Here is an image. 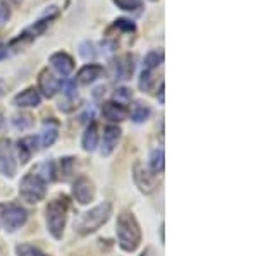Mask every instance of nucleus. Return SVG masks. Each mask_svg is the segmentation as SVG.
Masks as SVG:
<instances>
[{"label": "nucleus", "mask_w": 258, "mask_h": 256, "mask_svg": "<svg viewBox=\"0 0 258 256\" xmlns=\"http://www.w3.org/2000/svg\"><path fill=\"white\" fill-rule=\"evenodd\" d=\"M110 213H112V205L109 201H103L102 205L95 206L90 212L81 213V215L74 220V229H76L81 236L95 232V230H98L100 227L109 220Z\"/></svg>", "instance_id": "1"}, {"label": "nucleus", "mask_w": 258, "mask_h": 256, "mask_svg": "<svg viewBox=\"0 0 258 256\" xmlns=\"http://www.w3.org/2000/svg\"><path fill=\"white\" fill-rule=\"evenodd\" d=\"M16 251H18V256H47L43 251H40L38 247L31 244H19L16 247Z\"/></svg>", "instance_id": "23"}, {"label": "nucleus", "mask_w": 258, "mask_h": 256, "mask_svg": "<svg viewBox=\"0 0 258 256\" xmlns=\"http://www.w3.org/2000/svg\"><path fill=\"white\" fill-rule=\"evenodd\" d=\"M97 146H98V127L95 122H91L86 127L85 134H83V148L86 151H93Z\"/></svg>", "instance_id": "17"}, {"label": "nucleus", "mask_w": 258, "mask_h": 256, "mask_svg": "<svg viewBox=\"0 0 258 256\" xmlns=\"http://www.w3.org/2000/svg\"><path fill=\"white\" fill-rule=\"evenodd\" d=\"M11 18V11H9V7L6 6V4H2L0 2V28H4V24L9 21Z\"/></svg>", "instance_id": "32"}, {"label": "nucleus", "mask_w": 258, "mask_h": 256, "mask_svg": "<svg viewBox=\"0 0 258 256\" xmlns=\"http://www.w3.org/2000/svg\"><path fill=\"white\" fill-rule=\"evenodd\" d=\"M38 86H40V92L45 95L47 98H53L57 95L60 88V82L57 81V77L53 76L48 69H43L40 72V77H38Z\"/></svg>", "instance_id": "10"}, {"label": "nucleus", "mask_w": 258, "mask_h": 256, "mask_svg": "<svg viewBox=\"0 0 258 256\" xmlns=\"http://www.w3.org/2000/svg\"><path fill=\"white\" fill-rule=\"evenodd\" d=\"M114 28H117L120 31H126V33H135L136 31V26L133 21L129 19H124V18H119L114 21Z\"/></svg>", "instance_id": "25"}, {"label": "nucleus", "mask_w": 258, "mask_h": 256, "mask_svg": "<svg viewBox=\"0 0 258 256\" xmlns=\"http://www.w3.org/2000/svg\"><path fill=\"white\" fill-rule=\"evenodd\" d=\"M150 165H152V170L155 174H160L164 170V150L157 148V150L152 151V156H150Z\"/></svg>", "instance_id": "21"}, {"label": "nucleus", "mask_w": 258, "mask_h": 256, "mask_svg": "<svg viewBox=\"0 0 258 256\" xmlns=\"http://www.w3.org/2000/svg\"><path fill=\"white\" fill-rule=\"evenodd\" d=\"M53 174H55V170H53V163L52 162H45V163L40 165V174L38 176L43 181H52L53 177H55Z\"/></svg>", "instance_id": "26"}, {"label": "nucleus", "mask_w": 258, "mask_h": 256, "mask_svg": "<svg viewBox=\"0 0 258 256\" xmlns=\"http://www.w3.org/2000/svg\"><path fill=\"white\" fill-rule=\"evenodd\" d=\"M0 256H4V246H2V242H0Z\"/></svg>", "instance_id": "37"}, {"label": "nucleus", "mask_w": 258, "mask_h": 256, "mask_svg": "<svg viewBox=\"0 0 258 256\" xmlns=\"http://www.w3.org/2000/svg\"><path fill=\"white\" fill-rule=\"evenodd\" d=\"M117 239H119V246L124 251H129V253L140 246L141 230L133 213L124 212L117 217Z\"/></svg>", "instance_id": "2"}, {"label": "nucleus", "mask_w": 258, "mask_h": 256, "mask_svg": "<svg viewBox=\"0 0 258 256\" xmlns=\"http://www.w3.org/2000/svg\"><path fill=\"white\" fill-rule=\"evenodd\" d=\"M12 126L18 131H26L33 126V115L30 114H16L12 117Z\"/></svg>", "instance_id": "19"}, {"label": "nucleus", "mask_w": 258, "mask_h": 256, "mask_svg": "<svg viewBox=\"0 0 258 256\" xmlns=\"http://www.w3.org/2000/svg\"><path fill=\"white\" fill-rule=\"evenodd\" d=\"M73 163H74V158H62V162H60V170H62V174H64V179H68L69 174L73 172Z\"/></svg>", "instance_id": "31"}, {"label": "nucleus", "mask_w": 258, "mask_h": 256, "mask_svg": "<svg viewBox=\"0 0 258 256\" xmlns=\"http://www.w3.org/2000/svg\"><path fill=\"white\" fill-rule=\"evenodd\" d=\"M150 2H157V0H150Z\"/></svg>", "instance_id": "39"}, {"label": "nucleus", "mask_w": 258, "mask_h": 256, "mask_svg": "<svg viewBox=\"0 0 258 256\" xmlns=\"http://www.w3.org/2000/svg\"><path fill=\"white\" fill-rule=\"evenodd\" d=\"M133 177H135V183L138 186V189L145 195L152 193L155 189V176L148 170L141 162H136L133 167Z\"/></svg>", "instance_id": "6"}, {"label": "nucleus", "mask_w": 258, "mask_h": 256, "mask_svg": "<svg viewBox=\"0 0 258 256\" xmlns=\"http://www.w3.org/2000/svg\"><path fill=\"white\" fill-rule=\"evenodd\" d=\"M150 117V109L147 105H143V103H135V107H133L131 110V119L135 122H145L147 119Z\"/></svg>", "instance_id": "22"}, {"label": "nucleus", "mask_w": 258, "mask_h": 256, "mask_svg": "<svg viewBox=\"0 0 258 256\" xmlns=\"http://www.w3.org/2000/svg\"><path fill=\"white\" fill-rule=\"evenodd\" d=\"M152 84H153V76H152V71H145L141 72L140 76V88L143 90V92H150L152 90Z\"/></svg>", "instance_id": "27"}, {"label": "nucleus", "mask_w": 258, "mask_h": 256, "mask_svg": "<svg viewBox=\"0 0 258 256\" xmlns=\"http://www.w3.org/2000/svg\"><path fill=\"white\" fill-rule=\"evenodd\" d=\"M102 72H103L102 65L86 64L85 67H81L80 72H78V81H80L81 84H91V82H95L100 76H102Z\"/></svg>", "instance_id": "16"}, {"label": "nucleus", "mask_w": 258, "mask_h": 256, "mask_svg": "<svg viewBox=\"0 0 258 256\" xmlns=\"http://www.w3.org/2000/svg\"><path fill=\"white\" fill-rule=\"evenodd\" d=\"M119 138H120V129L117 126L105 127V133H103V141H102V155L103 156H109L112 151L115 150Z\"/></svg>", "instance_id": "14"}, {"label": "nucleus", "mask_w": 258, "mask_h": 256, "mask_svg": "<svg viewBox=\"0 0 258 256\" xmlns=\"http://www.w3.org/2000/svg\"><path fill=\"white\" fill-rule=\"evenodd\" d=\"M2 93H4V82L0 81V95H2Z\"/></svg>", "instance_id": "36"}, {"label": "nucleus", "mask_w": 258, "mask_h": 256, "mask_svg": "<svg viewBox=\"0 0 258 256\" xmlns=\"http://www.w3.org/2000/svg\"><path fill=\"white\" fill-rule=\"evenodd\" d=\"M73 196L76 198V201L80 205H88L91 200L95 198V188L86 177H80V179L74 183L73 188Z\"/></svg>", "instance_id": "9"}, {"label": "nucleus", "mask_w": 258, "mask_h": 256, "mask_svg": "<svg viewBox=\"0 0 258 256\" xmlns=\"http://www.w3.org/2000/svg\"><path fill=\"white\" fill-rule=\"evenodd\" d=\"M19 195L28 203H38L45 198V181L38 174L24 176L19 186Z\"/></svg>", "instance_id": "4"}, {"label": "nucleus", "mask_w": 258, "mask_h": 256, "mask_svg": "<svg viewBox=\"0 0 258 256\" xmlns=\"http://www.w3.org/2000/svg\"><path fill=\"white\" fill-rule=\"evenodd\" d=\"M66 217H68V201L64 198L50 201L47 206V225L50 234L55 239H60L64 234Z\"/></svg>", "instance_id": "3"}, {"label": "nucleus", "mask_w": 258, "mask_h": 256, "mask_svg": "<svg viewBox=\"0 0 258 256\" xmlns=\"http://www.w3.org/2000/svg\"><path fill=\"white\" fill-rule=\"evenodd\" d=\"M55 139H57V124L53 122L52 124V127H47L45 126V129H43V133H41V138H40V141H41V146H52L53 143H55Z\"/></svg>", "instance_id": "20"}, {"label": "nucleus", "mask_w": 258, "mask_h": 256, "mask_svg": "<svg viewBox=\"0 0 258 256\" xmlns=\"http://www.w3.org/2000/svg\"><path fill=\"white\" fill-rule=\"evenodd\" d=\"M41 102L40 93L35 88H28L24 92H21L19 95L14 97V105L19 109H30V107H38Z\"/></svg>", "instance_id": "13"}, {"label": "nucleus", "mask_w": 258, "mask_h": 256, "mask_svg": "<svg viewBox=\"0 0 258 256\" xmlns=\"http://www.w3.org/2000/svg\"><path fill=\"white\" fill-rule=\"evenodd\" d=\"M4 126H6V119H4V115L0 114V131L4 129Z\"/></svg>", "instance_id": "35"}, {"label": "nucleus", "mask_w": 258, "mask_h": 256, "mask_svg": "<svg viewBox=\"0 0 258 256\" xmlns=\"http://www.w3.org/2000/svg\"><path fill=\"white\" fill-rule=\"evenodd\" d=\"M0 222L7 232H14L26 222V212L18 205L0 206Z\"/></svg>", "instance_id": "5"}, {"label": "nucleus", "mask_w": 258, "mask_h": 256, "mask_svg": "<svg viewBox=\"0 0 258 256\" xmlns=\"http://www.w3.org/2000/svg\"><path fill=\"white\" fill-rule=\"evenodd\" d=\"M115 100H117V103H122V102H129L133 98V92L129 88H119L115 90Z\"/></svg>", "instance_id": "30"}, {"label": "nucleus", "mask_w": 258, "mask_h": 256, "mask_svg": "<svg viewBox=\"0 0 258 256\" xmlns=\"http://www.w3.org/2000/svg\"><path fill=\"white\" fill-rule=\"evenodd\" d=\"M11 2H14V4H21L23 0H11Z\"/></svg>", "instance_id": "38"}, {"label": "nucleus", "mask_w": 258, "mask_h": 256, "mask_svg": "<svg viewBox=\"0 0 258 256\" xmlns=\"http://www.w3.org/2000/svg\"><path fill=\"white\" fill-rule=\"evenodd\" d=\"M159 100L160 103H164V82L160 84V92H159Z\"/></svg>", "instance_id": "34"}, {"label": "nucleus", "mask_w": 258, "mask_h": 256, "mask_svg": "<svg viewBox=\"0 0 258 256\" xmlns=\"http://www.w3.org/2000/svg\"><path fill=\"white\" fill-rule=\"evenodd\" d=\"M50 65L55 69L60 76H69L74 69V60L69 53L66 52H57V53H52L50 55Z\"/></svg>", "instance_id": "11"}, {"label": "nucleus", "mask_w": 258, "mask_h": 256, "mask_svg": "<svg viewBox=\"0 0 258 256\" xmlns=\"http://www.w3.org/2000/svg\"><path fill=\"white\" fill-rule=\"evenodd\" d=\"M0 174L7 177H14L16 174L14 153L9 139H0Z\"/></svg>", "instance_id": "7"}, {"label": "nucleus", "mask_w": 258, "mask_h": 256, "mask_svg": "<svg viewBox=\"0 0 258 256\" xmlns=\"http://www.w3.org/2000/svg\"><path fill=\"white\" fill-rule=\"evenodd\" d=\"M133 72H135V59L131 53H124L114 60V76L117 81L131 79Z\"/></svg>", "instance_id": "8"}, {"label": "nucleus", "mask_w": 258, "mask_h": 256, "mask_svg": "<svg viewBox=\"0 0 258 256\" xmlns=\"http://www.w3.org/2000/svg\"><path fill=\"white\" fill-rule=\"evenodd\" d=\"M80 55L86 60L95 59V55H97V52H95V45L91 43V41H83V43L80 45Z\"/></svg>", "instance_id": "24"}, {"label": "nucleus", "mask_w": 258, "mask_h": 256, "mask_svg": "<svg viewBox=\"0 0 258 256\" xmlns=\"http://www.w3.org/2000/svg\"><path fill=\"white\" fill-rule=\"evenodd\" d=\"M115 6L122 11H136L141 7V2L140 0H114Z\"/></svg>", "instance_id": "28"}, {"label": "nucleus", "mask_w": 258, "mask_h": 256, "mask_svg": "<svg viewBox=\"0 0 258 256\" xmlns=\"http://www.w3.org/2000/svg\"><path fill=\"white\" fill-rule=\"evenodd\" d=\"M60 86H62V90H64V95L69 100L76 98V81H64Z\"/></svg>", "instance_id": "29"}, {"label": "nucleus", "mask_w": 258, "mask_h": 256, "mask_svg": "<svg viewBox=\"0 0 258 256\" xmlns=\"http://www.w3.org/2000/svg\"><path fill=\"white\" fill-rule=\"evenodd\" d=\"M38 139L35 136H28V138H23L18 143V155H19V162L21 163H28V160L31 158L33 153L38 151V146H36Z\"/></svg>", "instance_id": "15"}, {"label": "nucleus", "mask_w": 258, "mask_h": 256, "mask_svg": "<svg viewBox=\"0 0 258 256\" xmlns=\"http://www.w3.org/2000/svg\"><path fill=\"white\" fill-rule=\"evenodd\" d=\"M6 55H7V47L0 41V60L6 59Z\"/></svg>", "instance_id": "33"}, {"label": "nucleus", "mask_w": 258, "mask_h": 256, "mask_svg": "<svg viewBox=\"0 0 258 256\" xmlns=\"http://www.w3.org/2000/svg\"><path fill=\"white\" fill-rule=\"evenodd\" d=\"M162 62H164V52L153 50V52L147 53V57H145V60H143L145 71H153V69L159 67Z\"/></svg>", "instance_id": "18"}, {"label": "nucleus", "mask_w": 258, "mask_h": 256, "mask_svg": "<svg viewBox=\"0 0 258 256\" xmlns=\"http://www.w3.org/2000/svg\"><path fill=\"white\" fill-rule=\"evenodd\" d=\"M102 114L105 119H109L112 122H122L127 119V109L122 103H115V102H107L102 107Z\"/></svg>", "instance_id": "12"}]
</instances>
